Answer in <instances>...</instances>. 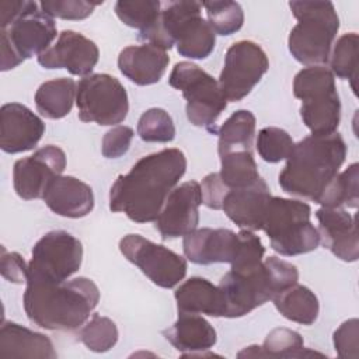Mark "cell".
Wrapping results in <instances>:
<instances>
[{
	"instance_id": "obj_7",
	"label": "cell",
	"mask_w": 359,
	"mask_h": 359,
	"mask_svg": "<svg viewBox=\"0 0 359 359\" xmlns=\"http://www.w3.org/2000/svg\"><path fill=\"white\" fill-rule=\"evenodd\" d=\"M310 206L302 201L271 196L261 226L271 248L285 257L314 251L320 244V234L310 222Z\"/></svg>"
},
{
	"instance_id": "obj_38",
	"label": "cell",
	"mask_w": 359,
	"mask_h": 359,
	"mask_svg": "<svg viewBox=\"0 0 359 359\" xmlns=\"http://www.w3.org/2000/svg\"><path fill=\"white\" fill-rule=\"evenodd\" d=\"M137 135L144 142H171L175 137V126L172 118L167 111L161 108H150L139 118Z\"/></svg>"
},
{
	"instance_id": "obj_13",
	"label": "cell",
	"mask_w": 359,
	"mask_h": 359,
	"mask_svg": "<svg viewBox=\"0 0 359 359\" xmlns=\"http://www.w3.org/2000/svg\"><path fill=\"white\" fill-rule=\"evenodd\" d=\"M119 250L129 262L135 264L160 287L171 289L187 275L185 258L139 234H128L121 238Z\"/></svg>"
},
{
	"instance_id": "obj_16",
	"label": "cell",
	"mask_w": 359,
	"mask_h": 359,
	"mask_svg": "<svg viewBox=\"0 0 359 359\" xmlns=\"http://www.w3.org/2000/svg\"><path fill=\"white\" fill-rule=\"evenodd\" d=\"M0 36L6 38L15 53L25 60L50 48L49 45L56 38V24L50 15L38 10L35 1H29L20 17L7 28L0 29Z\"/></svg>"
},
{
	"instance_id": "obj_9",
	"label": "cell",
	"mask_w": 359,
	"mask_h": 359,
	"mask_svg": "<svg viewBox=\"0 0 359 359\" xmlns=\"http://www.w3.org/2000/svg\"><path fill=\"white\" fill-rule=\"evenodd\" d=\"M293 94L302 101L300 115L311 135H331L341 121V101L331 70L307 66L293 80Z\"/></svg>"
},
{
	"instance_id": "obj_42",
	"label": "cell",
	"mask_w": 359,
	"mask_h": 359,
	"mask_svg": "<svg viewBox=\"0 0 359 359\" xmlns=\"http://www.w3.org/2000/svg\"><path fill=\"white\" fill-rule=\"evenodd\" d=\"M0 271L3 278L13 283H24L27 282L28 265L24 258L18 252H8L4 247H1V259H0Z\"/></svg>"
},
{
	"instance_id": "obj_27",
	"label": "cell",
	"mask_w": 359,
	"mask_h": 359,
	"mask_svg": "<svg viewBox=\"0 0 359 359\" xmlns=\"http://www.w3.org/2000/svg\"><path fill=\"white\" fill-rule=\"evenodd\" d=\"M313 355L324 356L306 349L302 335L289 328H275L266 335L262 346L251 345L237 353L238 358H306Z\"/></svg>"
},
{
	"instance_id": "obj_19",
	"label": "cell",
	"mask_w": 359,
	"mask_h": 359,
	"mask_svg": "<svg viewBox=\"0 0 359 359\" xmlns=\"http://www.w3.org/2000/svg\"><path fill=\"white\" fill-rule=\"evenodd\" d=\"M0 115V147L3 151L10 154L28 151L42 139L45 123L25 105L4 104Z\"/></svg>"
},
{
	"instance_id": "obj_37",
	"label": "cell",
	"mask_w": 359,
	"mask_h": 359,
	"mask_svg": "<svg viewBox=\"0 0 359 359\" xmlns=\"http://www.w3.org/2000/svg\"><path fill=\"white\" fill-rule=\"evenodd\" d=\"M255 146L264 161L279 163L290 156L294 142L286 130L276 126H268L258 132Z\"/></svg>"
},
{
	"instance_id": "obj_36",
	"label": "cell",
	"mask_w": 359,
	"mask_h": 359,
	"mask_svg": "<svg viewBox=\"0 0 359 359\" xmlns=\"http://www.w3.org/2000/svg\"><path fill=\"white\" fill-rule=\"evenodd\" d=\"M116 324L104 316L94 314L90 321L80 330V341L93 352H107L118 342Z\"/></svg>"
},
{
	"instance_id": "obj_6",
	"label": "cell",
	"mask_w": 359,
	"mask_h": 359,
	"mask_svg": "<svg viewBox=\"0 0 359 359\" xmlns=\"http://www.w3.org/2000/svg\"><path fill=\"white\" fill-rule=\"evenodd\" d=\"M297 20L287 39L292 56L306 66H324L339 29V18L331 1H290Z\"/></svg>"
},
{
	"instance_id": "obj_44",
	"label": "cell",
	"mask_w": 359,
	"mask_h": 359,
	"mask_svg": "<svg viewBox=\"0 0 359 359\" xmlns=\"http://www.w3.org/2000/svg\"><path fill=\"white\" fill-rule=\"evenodd\" d=\"M29 1H1L0 3V29L7 28L17 17H20L25 8L28 7Z\"/></svg>"
},
{
	"instance_id": "obj_3",
	"label": "cell",
	"mask_w": 359,
	"mask_h": 359,
	"mask_svg": "<svg viewBox=\"0 0 359 359\" xmlns=\"http://www.w3.org/2000/svg\"><path fill=\"white\" fill-rule=\"evenodd\" d=\"M345 157L346 144L338 132L306 136L294 143L286 158V165L279 174V185L290 195L317 202L338 174Z\"/></svg>"
},
{
	"instance_id": "obj_1",
	"label": "cell",
	"mask_w": 359,
	"mask_h": 359,
	"mask_svg": "<svg viewBox=\"0 0 359 359\" xmlns=\"http://www.w3.org/2000/svg\"><path fill=\"white\" fill-rule=\"evenodd\" d=\"M185 170L187 158L180 149H163L142 157L112 184L109 209L136 223L154 222Z\"/></svg>"
},
{
	"instance_id": "obj_20",
	"label": "cell",
	"mask_w": 359,
	"mask_h": 359,
	"mask_svg": "<svg viewBox=\"0 0 359 359\" xmlns=\"http://www.w3.org/2000/svg\"><path fill=\"white\" fill-rule=\"evenodd\" d=\"M320 243L337 258L353 262L359 257L355 217L344 208L323 206L316 212Z\"/></svg>"
},
{
	"instance_id": "obj_41",
	"label": "cell",
	"mask_w": 359,
	"mask_h": 359,
	"mask_svg": "<svg viewBox=\"0 0 359 359\" xmlns=\"http://www.w3.org/2000/svg\"><path fill=\"white\" fill-rule=\"evenodd\" d=\"M133 135V129L125 125H118L108 130L102 137V156L107 158L122 157L129 150Z\"/></svg>"
},
{
	"instance_id": "obj_2",
	"label": "cell",
	"mask_w": 359,
	"mask_h": 359,
	"mask_svg": "<svg viewBox=\"0 0 359 359\" xmlns=\"http://www.w3.org/2000/svg\"><path fill=\"white\" fill-rule=\"evenodd\" d=\"M98 300L97 285L83 276L59 283H27L22 297L29 321L50 331L81 327Z\"/></svg>"
},
{
	"instance_id": "obj_14",
	"label": "cell",
	"mask_w": 359,
	"mask_h": 359,
	"mask_svg": "<svg viewBox=\"0 0 359 359\" xmlns=\"http://www.w3.org/2000/svg\"><path fill=\"white\" fill-rule=\"evenodd\" d=\"M268 69L269 60L259 45L238 41L227 49L217 83L226 100L237 102L251 93Z\"/></svg>"
},
{
	"instance_id": "obj_34",
	"label": "cell",
	"mask_w": 359,
	"mask_h": 359,
	"mask_svg": "<svg viewBox=\"0 0 359 359\" xmlns=\"http://www.w3.org/2000/svg\"><path fill=\"white\" fill-rule=\"evenodd\" d=\"M160 6L158 0H119L115 4V13L125 25L139 29L140 36L157 24L161 11Z\"/></svg>"
},
{
	"instance_id": "obj_12",
	"label": "cell",
	"mask_w": 359,
	"mask_h": 359,
	"mask_svg": "<svg viewBox=\"0 0 359 359\" xmlns=\"http://www.w3.org/2000/svg\"><path fill=\"white\" fill-rule=\"evenodd\" d=\"M79 119L102 126L121 123L129 111L128 94L121 81L105 73L83 77L77 84Z\"/></svg>"
},
{
	"instance_id": "obj_15",
	"label": "cell",
	"mask_w": 359,
	"mask_h": 359,
	"mask_svg": "<svg viewBox=\"0 0 359 359\" xmlns=\"http://www.w3.org/2000/svg\"><path fill=\"white\" fill-rule=\"evenodd\" d=\"M66 167L65 151L53 144L38 149L32 156L14 163L13 182L17 195L25 201L42 198L48 185Z\"/></svg>"
},
{
	"instance_id": "obj_40",
	"label": "cell",
	"mask_w": 359,
	"mask_h": 359,
	"mask_svg": "<svg viewBox=\"0 0 359 359\" xmlns=\"http://www.w3.org/2000/svg\"><path fill=\"white\" fill-rule=\"evenodd\" d=\"M358 338H359L358 318H351L342 323L334 332V346H335L337 355L342 359H356L359 356Z\"/></svg>"
},
{
	"instance_id": "obj_43",
	"label": "cell",
	"mask_w": 359,
	"mask_h": 359,
	"mask_svg": "<svg viewBox=\"0 0 359 359\" xmlns=\"http://www.w3.org/2000/svg\"><path fill=\"white\" fill-rule=\"evenodd\" d=\"M201 191H202V203H205L210 209L220 210L223 205V199L229 192V188L222 182L219 172H212L202 180Z\"/></svg>"
},
{
	"instance_id": "obj_26",
	"label": "cell",
	"mask_w": 359,
	"mask_h": 359,
	"mask_svg": "<svg viewBox=\"0 0 359 359\" xmlns=\"http://www.w3.org/2000/svg\"><path fill=\"white\" fill-rule=\"evenodd\" d=\"M178 313L224 317V300L219 286L205 278L192 276L174 293Z\"/></svg>"
},
{
	"instance_id": "obj_23",
	"label": "cell",
	"mask_w": 359,
	"mask_h": 359,
	"mask_svg": "<svg viewBox=\"0 0 359 359\" xmlns=\"http://www.w3.org/2000/svg\"><path fill=\"white\" fill-rule=\"evenodd\" d=\"M42 199L53 213L70 219L84 217L94 208L91 187L70 175L56 177L45 189Z\"/></svg>"
},
{
	"instance_id": "obj_32",
	"label": "cell",
	"mask_w": 359,
	"mask_h": 359,
	"mask_svg": "<svg viewBox=\"0 0 359 359\" xmlns=\"http://www.w3.org/2000/svg\"><path fill=\"white\" fill-rule=\"evenodd\" d=\"M359 164H351L344 172H338L327 185L317 203L327 208H356L359 202Z\"/></svg>"
},
{
	"instance_id": "obj_35",
	"label": "cell",
	"mask_w": 359,
	"mask_h": 359,
	"mask_svg": "<svg viewBox=\"0 0 359 359\" xmlns=\"http://www.w3.org/2000/svg\"><path fill=\"white\" fill-rule=\"evenodd\" d=\"M206 10L208 22L219 35H231L237 32L244 22V13L238 3L229 0H213L201 3Z\"/></svg>"
},
{
	"instance_id": "obj_4",
	"label": "cell",
	"mask_w": 359,
	"mask_h": 359,
	"mask_svg": "<svg viewBox=\"0 0 359 359\" xmlns=\"http://www.w3.org/2000/svg\"><path fill=\"white\" fill-rule=\"evenodd\" d=\"M297 280V268L278 257H268L255 264L233 265L219 283L224 300V317H243L296 285Z\"/></svg>"
},
{
	"instance_id": "obj_24",
	"label": "cell",
	"mask_w": 359,
	"mask_h": 359,
	"mask_svg": "<svg viewBox=\"0 0 359 359\" xmlns=\"http://www.w3.org/2000/svg\"><path fill=\"white\" fill-rule=\"evenodd\" d=\"M57 356L52 341L13 321H3L0 328V358H41Z\"/></svg>"
},
{
	"instance_id": "obj_31",
	"label": "cell",
	"mask_w": 359,
	"mask_h": 359,
	"mask_svg": "<svg viewBox=\"0 0 359 359\" xmlns=\"http://www.w3.org/2000/svg\"><path fill=\"white\" fill-rule=\"evenodd\" d=\"M255 133V116L247 109H238L231 114L219 128V153L247 149L252 150V139Z\"/></svg>"
},
{
	"instance_id": "obj_39",
	"label": "cell",
	"mask_w": 359,
	"mask_h": 359,
	"mask_svg": "<svg viewBox=\"0 0 359 359\" xmlns=\"http://www.w3.org/2000/svg\"><path fill=\"white\" fill-rule=\"evenodd\" d=\"M101 4L100 1H84V0H43L39 7L48 15L57 17L62 20H84Z\"/></svg>"
},
{
	"instance_id": "obj_5",
	"label": "cell",
	"mask_w": 359,
	"mask_h": 359,
	"mask_svg": "<svg viewBox=\"0 0 359 359\" xmlns=\"http://www.w3.org/2000/svg\"><path fill=\"white\" fill-rule=\"evenodd\" d=\"M198 1H170L160 11L157 24L139 38L163 49L177 45L181 56L189 59L208 57L216 43V34L201 15Z\"/></svg>"
},
{
	"instance_id": "obj_8",
	"label": "cell",
	"mask_w": 359,
	"mask_h": 359,
	"mask_svg": "<svg viewBox=\"0 0 359 359\" xmlns=\"http://www.w3.org/2000/svg\"><path fill=\"white\" fill-rule=\"evenodd\" d=\"M182 248L187 259L198 265H247L262 261L265 254L261 238L244 229L238 233L229 229H196L184 237Z\"/></svg>"
},
{
	"instance_id": "obj_33",
	"label": "cell",
	"mask_w": 359,
	"mask_h": 359,
	"mask_svg": "<svg viewBox=\"0 0 359 359\" xmlns=\"http://www.w3.org/2000/svg\"><path fill=\"white\" fill-rule=\"evenodd\" d=\"M358 45L359 38L356 32L344 34L339 36L332 49V53L330 55L331 73L339 79L348 80L355 94L358 81Z\"/></svg>"
},
{
	"instance_id": "obj_28",
	"label": "cell",
	"mask_w": 359,
	"mask_h": 359,
	"mask_svg": "<svg viewBox=\"0 0 359 359\" xmlns=\"http://www.w3.org/2000/svg\"><path fill=\"white\" fill-rule=\"evenodd\" d=\"M76 93L77 84L73 79L60 77L45 81L35 93L36 109L48 119H60L72 111Z\"/></svg>"
},
{
	"instance_id": "obj_21",
	"label": "cell",
	"mask_w": 359,
	"mask_h": 359,
	"mask_svg": "<svg viewBox=\"0 0 359 359\" xmlns=\"http://www.w3.org/2000/svg\"><path fill=\"white\" fill-rule=\"evenodd\" d=\"M271 196L269 187L259 178L248 187L229 189L223 199L222 209L240 229L251 231L261 230L266 203Z\"/></svg>"
},
{
	"instance_id": "obj_17",
	"label": "cell",
	"mask_w": 359,
	"mask_h": 359,
	"mask_svg": "<svg viewBox=\"0 0 359 359\" xmlns=\"http://www.w3.org/2000/svg\"><path fill=\"white\" fill-rule=\"evenodd\" d=\"M202 203L201 184L187 181L174 188L167 196L156 222V229L164 240L185 237L196 230L199 206Z\"/></svg>"
},
{
	"instance_id": "obj_10",
	"label": "cell",
	"mask_w": 359,
	"mask_h": 359,
	"mask_svg": "<svg viewBox=\"0 0 359 359\" xmlns=\"http://www.w3.org/2000/svg\"><path fill=\"white\" fill-rule=\"evenodd\" d=\"M168 83L187 100V118L195 126L215 130V123L227 107L217 80L192 62L177 63Z\"/></svg>"
},
{
	"instance_id": "obj_11",
	"label": "cell",
	"mask_w": 359,
	"mask_h": 359,
	"mask_svg": "<svg viewBox=\"0 0 359 359\" xmlns=\"http://www.w3.org/2000/svg\"><path fill=\"white\" fill-rule=\"evenodd\" d=\"M81 243L67 231L55 230L42 236L32 248L27 283H59L79 271Z\"/></svg>"
},
{
	"instance_id": "obj_22",
	"label": "cell",
	"mask_w": 359,
	"mask_h": 359,
	"mask_svg": "<svg viewBox=\"0 0 359 359\" xmlns=\"http://www.w3.org/2000/svg\"><path fill=\"white\" fill-rule=\"evenodd\" d=\"M168 63L167 50L149 42L126 46L118 56L121 73L137 86L157 83L164 76Z\"/></svg>"
},
{
	"instance_id": "obj_25",
	"label": "cell",
	"mask_w": 359,
	"mask_h": 359,
	"mask_svg": "<svg viewBox=\"0 0 359 359\" xmlns=\"http://www.w3.org/2000/svg\"><path fill=\"white\" fill-rule=\"evenodd\" d=\"M163 335L177 351L184 352L182 356L208 351L217 341L210 323L192 313H178L177 321L164 330Z\"/></svg>"
},
{
	"instance_id": "obj_29",
	"label": "cell",
	"mask_w": 359,
	"mask_h": 359,
	"mask_svg": "<svg viewBox=\"0 0 359 359\" xmlns=\"http://www.w3.org/2000/svg\"><path fill=\"white\" fill-rule=\"evenodd\" d=\"M276 310L287 320L311 325L320 311L318 299L309 287L303 285H293L286 290L280 292L272 299Z\"/></svg>"
},
{
	"instance_id": "obj_18",
	"label": "cell",
	"mask_w": 359,
	"mask_h": 359,
	"mask_svg": "<svg viewBox=\"0 0 359 359\" xmlns=\"http://www.w3.org/2000/svg\"><path fill=\"white\" fill-rule=\"evenodd\" d=\"M100 57L97 45L74 31L60 32L55 45L38 56V63L45 69H66L74 76H87Z\"/></svg>"
},
{
	"instance_id": "obj_30",
	"label": "cell",
	"mask_w": 359,
	"mask_h": 359,
	"mask_svg": "<svg viewBox=\"0 0 359 359\" xmlns=\"http://www.w3.org/2000/svg\"><path fill=\"white\" fill-rule=\"evenodd\" d=\"M219 156L222 164L219 177L229 189L248 187L261 178L252 150L234 149L219 153Z\"/></svg>"
}]
</instances>
